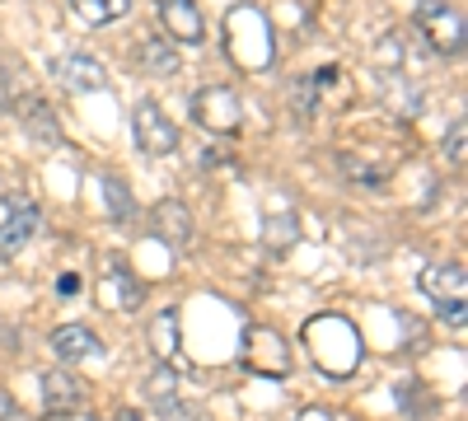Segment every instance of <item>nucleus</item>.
Here are the masks:
<instances>
[{"mask_svg": "<svg viewBox=\"0 0 468 421\" xmlns=\"http://www.w3.org/2000/svg\"><path fill=\"white\" fill-rule=\"evenodd\" d=\"M421 295L436 304V314L454 328L468 323V272H463V262H431V267H421Z\"/></svg>", "mask_w": 468, "mask_h": 421, "instance_id": "1", "label": "nucleus"}, {"mask_svg": "<svg viewBox=\"0 0 468 421\" xmlns=\"http://www.w3.org/2000/svg\"><path fill=\"white\" fill-rule=\"evenodd\" d=\"M417 33L441 57H459L463 52V15L450 5V0H417Z\"/></svg>", "mask_w": 468, "mask_h": 421, "instance_id": "2", "label": "nucleus"}, {"mask_svg": "<svg viewBox=\"0 0 468 421\" xmlns=\"http://www.w3.org/2000/svg\"><path fill=\"white\" fill-rule=\"evenodd\" d=\"M192 122L207 127L211 136H234L244 122V108H239V94L229 85H207L192 94Z\"/></svg>", "mask_w": 468, "mask_h": 421, "instance_id": "3", "label": "nucleus"}, {"mask_svg": "<svg viewBox=\"0 0 468 421\" xmlns=\"http://www.w3.org/2000/svg\"><path fill=\"white\" fill-rule=\"evenodd\" d=\"M99 300L108 304V310H117V314L141 310L145 290H141V281L132 277V267H127L122 253H108V258L99 262Z\"/></svg>", "mask_w": 468, "mask_h": 421, "instance_id": "4", "label": "nucleus"}, {"mask_svg": "<svg viewBox=\"0 0 468 421\" xmlns=\"http://www.w3.org/2000/svg\"><path fill=\"white\" fill-rule=\"evenodd\" d=\"M33 235H37V206L24 193H5L0 197V258L24 253Z\"/></svg>", "mask_w": 468, "mask_h": 421, "instance_id": "5", "label": "nucleus"}, {"mask_svg": "<svg viewBox=\"0 0 468 421\" xmlns=\"http://www.w3.org/2000/svg\"><path fill=\"white\" fill-rule=\"evenodd\" d=\"M132 132H136V145L145 155H174L178 150V127L165 118V108L154 99H141L136 112H132Z\"/></svg>", "mask_w": 468, "mask_h": 421, "instance_id": "6", "label": "nucleus"}, {"mask_svg": "<svg viewBox=\"0 0 468 421\" xmlns=\"http://www.w3.org/2000/svg\"><path fill=\"white\" fill-rule=\"evenodd\" d=\"M150 225H154V235H160L174 253H183L192 239H197V225H192V211L183 206V202H174V197H165V202H154V211H150Z\"/></svg>", "mask_w": 468, "mask_h": 421, "instance_id": "7", "label": "nucleus"}, {"mask_svg": "<svg viewBox=\"0 0 468 421\" xmlns=\"http://www.w3.org/2000/svg\"><path fill=\"white\" fill-rule=\"evenodd\" d=\"M160 24L169 33V43H187V47H197L202 37H207V19L202 10L192 5V0H160Z\"/></svg>", "mask_w": 468, "mask_h": 421, "instance_id": "8", "label": "nucleus"}, {"mask_svg": "<svg viewBox=\"0 0 468 421\" xmlns=\"http://www.w3.org/2000/svg\"><path fill=\"white\" fill-rule=\"evenodd\" d=\"M57 75H61V85L75 89V94L108 89V70H103L94 57H85V52H66V57L57 61Z\"/></svg>", "mask_w": 468, "mask_h": 421, "instance_id": "9", "label": "nucleus"}, {"mask_svg": "<svg viewBox=\"0 0 468 421\" xmlns=\"http://www.w3.org/2000/svg\"><path fill=\"white\" fill-rule=\"evenodd\" d=\"M52 352H57L61 361H70V365H80V361H94V356H103L99 337H94L85 323H61V328L52 332Z\"/></svg>", "mask_w": 468, "mask_h": 421, "instance_id": "10", "label": "nucleus"}, {"mask_svg": "<svg viewBox=\"0 0 468 421\" xmlns=\"http://www.w3.org/2000/svg\"><path fill=\"white\" fill-rule=\"evenodd\" d=\"M43 398H48L52 412H75V407L90 398V389H85L70 370H48V374H43Z\"/></svg>", "mask_w": 468, "mask_h": 421, "instance_id": "11", "label": "nucleus"}, {"mask_svg": "<svg viewBox=\"0 0 468 421\" xmlns=\"http://www.w3.org/2000/svg\"><path fill=\"white\" fill-rule=\"evenodd\" d=\"M150 398H154V416H160V421H192V416H197L183 398H174V374L169 370H160L150 379Z\"/></svg>", "mask_w": 468, "mask_h": 421, "instance_id": "12", "label": "nucleus"}, {"mask_svg": "<svg viewBox=\"0 0 468 421\" xmlns=\"http://www.w3.org/2000/svg\"><path fill=\"white\" fill-rule=\"evenodd\" d=\"M141 61H145V70H150V75H165V80L183 70L178 47L169 43V37H145V43H141Z\"/></svg>", "mask_w": 468, "mask_h": 421, "instance_id": "13", "label": "nucleus"}, {"mask_svg": "<svg viewBox=\"0 0 468 421\" xmlns=\"http://www.w3.org/2000/svg\"><path fill=\"white\" fill-rule=\"evenodd\" d=\"M103 202H108V216H112L117 225H132L136 202H132V187H127V178L108 174V178H103Z\"/></svg>", "mask_w": 468, "mask_h": 421, "instance_id": "14", "label": "nucleus"}, {"mask_svg": "<svg viewBox=\"0 0 468 421\" xmlns=\"http://www.w3.org/2000/svg\"><path fill=\"white\" fill-rule=\"evenodd\" d=\"M70 10L80 15L85 24H112V19H122L132 10V0H70Z\"/></svg>", "mask_w": 468, "mask_h": 421, "instance_id": "15", "label": "nucleus"}, {"mask_svg": "<svg viewBox=\"0 0 468 421\" xmlns=\"http://www.w3.org/2000/svg\"><path fill=\"white\" fill-rule=\"evenodd\" d=\"M24 122H28V132H33V136L43 132V141H48V145H57V141H61V136H57V122H52V112H48V103H43V99H37V103L28 99V103H24Z\"/></svg>", "mask_w": 468, "mask_h": 421, "instance_id": "16", "label": "nucleus"}, {"mask_svg": "<svg viewBox=\"0 0 468 421\" xmlns=\"http://www.w3.org/2000/svg\"><path fill=\"white\" fill-rule=\"evenodd\" d=\"M174 328H178V310H165L160 319H154V352H160L165 361L178 352V337H174Z\"/></svg>", "mask_w": 468, "mask_h": 421, "instance_id": "17", "label": "nucleus"}, {"mask_svg": "<svg viewBox=\"0 0 468 421\" xmlns=\"http://www.w3.org/2000/svg\"><path fill=\"white\" fill-rule=\"evenodd\" d=\"M463 136H468V127H463V118L450 127V136H445V160H454V164H463Z\"/></svg>", "mask_w": 468, "mask_h": 421, "instance_id": "18", "label": "nucleus"}, {"mask_svg": "<svg viewBox=\"0 0 468 421\" xmlns=\"http://www.w3.org/2000/svg\"><path fill=\"white\" fill-rule=\"evenodd\" d=\"M295 229H300V225H295L291 216H277V220H271V244H277V248H286V244L295 239Z\"/></svg>", "mask_w": 468, "mask_h": 421, "instance_id": "19", "label": "nucleus"}, {"mask_svg": "<svg viewBox=\"0 0 468 421\" xmlns=\"http://www.w3.org/2000/svg\"><path fill=\"white\" fill-rule=\"evenodd\" d=\"M57 290H61V300H75V295H80V277H75V272L57 277Z\"/></svg>", "mask_w": 468, "mask_h": 421, "instance_id": "20", "label": "nucleus"}, {"mask_svg": "<svg viewBox=\"0 0 468 421\" xmlns=\"http://www.w3.org/2000/svg\"><path fill=\"white\" fill-rule=\"evenodd\" d=\"M295 421H337V416H333L328 407H304V412H300Z\"/></svg>", "mask_w": 468, "mask_h": 421, "instance_id": "21", "label": "nucleus"}, {"mask_svg": "<svg viewBox=\"0 0 468 421\" xmlns=\"http://www.w3.org/2000/svg\"><path fill=\"white\" fill-rule=\"evenodd\" d=\"M117 421H141V416H136L132 407H122V412H117Z\"/></svg>", "mask_w": 468, "mask_h": 421, "instance_id": "22", "label": "nucleus"}]
</instances>
